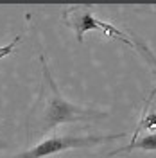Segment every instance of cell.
<instances>
[{"instance_id":"1","label":"cell","mask_w":156,"mask_h":158,"mask_svg":"<svg viewBox=\"0 0 156 158\" xmlns=\"http://www.w3.org/2000/svg\"><path fill=\"white\" fill-rule=\"evenodd\" d=\"M39 63L43 69V79L47 83L49 94L45 95V108H43V115H41V124H43V131H50L59 124H67V122H88V120H99V118L108 117L104 111H97V110H88L81 108L68 102L67 99L61 95L58 85L54 83V79L50 76L47 59L41 54L39 56Z\"/></svg>"},{"instance_id":"2","label":"cell","mask_w":156,"mask_h":158,"mask_svg":"<svg viewBox=\"0 0 156 158\" xmlns=\"http://www.w3.org/2000/svg\"><path fill=\"white\" fill-rule=\"evenodd\" d=\"M126 137V133L117 135H86V137H50L41 140L38 146L31 148L29 151H23L13 158H45L50 155H56L67 149H77V148H90L95 144H102L108 140H117Z\"/></svg>"},{"instance_id":"3","label":"cell","mask_w":156,"mask_h":158,"mask_svg":"<svg viewBox=\"0 0 156 158\" xmlns=\"http://www.w3.org/2000/svg\"><path fill=\"white\" fill-rule=\"evenodd\" d=\"M63 20H65V23L68 25L70 29L76 31V36H77L79 43L83 41L84 34L90 32V31H102V32H106L108 36H111V38H115V40H120V41H124V43L133 47V41L127 38L122 31H118L117 27H113L111 23H106L102 20L95 18L83 6H74V7L67 9L63 13Z\"/></svg>"},{"instance_id":"4","label":"cell","mask_w":156,"mask_h":158,"mask_svg":"<svg viewBox=\"0 0 156 158\" xmlns=\"http://www.w3.org/2000/svg\"><path fill=\"white\" fill-rule=\"evenodd\" d=\"M135 149H144V151H156V133H149V135H142L137 137L129 146H124L120 149H115L109 153V156H115L118 153H127V151H135Z\"/></svg>"},{"instance_id":"5","label":"cell","mask_w":156,"mask_h":158,"mask_svg":"<svg viewBox=\"0 0 156 158\" xmlns=\"http://www.w3.org/2000/svg\"><path fill=\"white\" fill-rule=\"evenodd\" d=\"M133 47H135V49H137L138 52H140V54H142L149 63H151V67H153L154 72H156V56L153 54V50L149 49L144 41H140V40H135V41H133ZM154 95H156V90H153V92H151V95H149V99H147V102H151V99L154 97Z\"/></svg>"},{"instance_id":"6","label":"cell","mask_w":156,"mask_h":158,"mask_svg":"<svg viewBox=\"0 0 156 158\" xmlns=\"http://www.w3.org/2000/svg\"><path fill=\"white\" fill-rule=\"evenodd\" d=\"M142 129H151V131H154L156 133V111H146V113H144L142 120L138 122L137 129H135V135H133V138H131V142L140 135Z\"/></svg>"},{"instance_id":"7","label":"cell","mask_w":156,"mask_h":158,"mask_svg":"<svg viewBox=\"0 0 156 158\" xmlns=\"http://www.w3.org/2000/svg\"><path fill=\"white\" fill-rule=\"evenodd\" d=\"M20 38H22V36H16V40H14V41H11L9 45H6V47H0V58H6V56H9L11 50L14 49V45L20 41Z\"/></svg>"}]
</instances>
